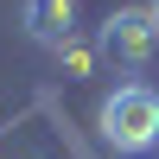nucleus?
Segmentation results:
<instances>
[{
    "instance_id": "3",
    "label": "nucleus",
    "mask_w": 159,
    "mask_h": 159,
    "mask_svg": "<svg viewBox=\"0 0 159 159\" xmlns=\"http://www.w3.org/2000/svg\"><path fill=\"white\" fill-rule=\"evenodd\" d=\"M19 25H25L32 45L64 51L76 38V0H19Z\"/></svg>"
},
{
    "instance_id": "2",
    "label": "nucleus",
    "mask_w": 159,
    "mask_h": 159,
    "mask_svg": "<svg viewBox=\"0 0 159 159\" xmlns=\"http://www.w3.org/2000/svg\"><path fill=\"white\" fill-rule=\"evenodd\" d=\"M153 45H159V25H153L147 7H121V13H108V25H102V51H108V57H121V64H147Z\"/></svg>"
},
{
    "instance_id": "4",
    "label": "nucleus",
    "mask_w": 159,
    "mask_h": 159,
    "mask_svg": "<svg viewBox=\"0 0 159 159\" xmlns=\"http://www.w3.org/2000/svg\"><path fill=\"white\" fill-rule=\"evenodd\" d=\"M147 13H153V25H159V0H153V7H147Z\"/></svg>"
},
{
    "instance_id": "1",
    "label": "nucleus",
    "mask_w": 159,
    "mask_h": 159,
    "mask_svg": "<svg viewBox=\"0 0 159 159\" xmlns=\"http://www.w3.org/2000/svg\"><path fill=\"white\" fill-rule=\"evenodd\" d=\"M96 127L115 153H153L159 147V89H147V83L108 89L96 108Z\"/></svg>"
}]
</instances>
